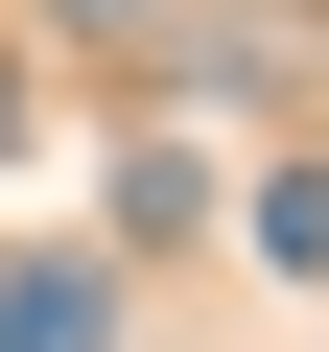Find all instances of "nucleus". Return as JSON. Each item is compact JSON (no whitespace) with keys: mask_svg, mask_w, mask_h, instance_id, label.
Returning a JSON list of instances; mask_svg holds the SVG:
<instances>
[{"mask_svg":"<svg viewBox=\"0 0 329 352\" xmlns=\"http://www.w3.org/2000/svg\"><path fill=\"white\" fill-rule=\"evenodd\" d=\"M0 352H118V282L94 258H24V282H0Z\"/></svg>","mask_w":329,"mask_h":352,"instance_id":"obj_1","label":"nucleus"},{"mask_svg":"<svg viewBox=\"0 0 329 352\" xmlns=\"http://www.w3.org/2000/svg\"><path fill=\"white\" fill-rule=\"evenodd\" d=\"M47 24H141V0H47Z\"/></svg>","mask_w":329,"mask_h":352,"instance_id":"obj_3","label":"nucleus"},{"mask_svg":"<svg viewBox=\"0 0 329 352\" xmlns=\"http://www.w3.org/2000/svg\"><path fill=\"white\" fill-rule=\"evenodd\" d=\"M259 258H282V282H329V164H282V188H259Z\"/></svg>","mask_w":329,"mask_h":352,"instance_id":"obj_2","label":"nucleus"}]
</instances>
